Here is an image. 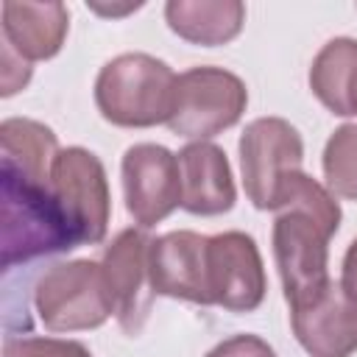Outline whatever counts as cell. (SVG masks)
Listing matches in <instances>:
<instances>
[{
    "instance_id": "obj_1",
    "label": "cell",
    "mask_w": 357,
    "mask_h": 357,
    "mask_svg": "<svg viewBox=\"0 0 357 357\" xmlns=\"http://www.w3.org/2000/svg\"><path fill=\"white\" fill-rule=\"evenodd\" d=\"M337 226L340 206L335 195L307 173H296L273 220V257L290 310L329 287V240Z\"/></svg>"
},
{
    "instance_id": "obj_2",
    "label": "cell",
    "mask_w": 357,
    "mask_h": 357,
    "mask_svg": "<svg viewBox=\"0 0 357 357\" xmlns=\"http://www.w3.org/2000/svg\"><path fill=\"white\" fill-rule=\"evenodd\" d=\"M78 240L50 192L39 181L0 162V251L3 268L75 248Z\"/></svg>"
},
{
    "instance_id": "obj_3",
    "label": "cell",
    "mask_w": 357,
    "mask_h": 357,
    "mask_svg": "<svg viewBox=\"0 0 357 357\" xmlns=\"http://www.w3.org/2000/svg\"><path fill=\"white\" fill-rule=\"evenodd\" d=\"M176 78L178 75L156 56L123 53L100 67L95 81V103L109 123L123 128L167 123Z\"/></svg>"
},
{
    "instance_id": "obj_4",
    "label": "cell",
    "mask_w": 357,
    "mask_h": 357,
    "mask_svg": "<svg viewBox=\"0 0 357 357\" xmlns=\"http://www.w3.org/2000/svg\"><path fill=\"white\" fill-rule=\"evenodd\" d=\"M33 307L50 332L98 329L114 312L103 265L92 259L50 265L33 284Z\"/></svg>"
},
{
    "instance_id": "obj_5",
    "label": "cell",
    "mask_w": 357,
    "mask_h": 357,
    "mask_svg": "<svg viewBox=\"0 0 357 357\" xmlns=\"http://www.w3.org/2000/svg\"><path fill=\"white\" fill-rule=\"evenodd\" d=\"M248 103L245 84L223 67H192L176 78L167 128L187 139H209L231 128Z\"/></svg>"
},
{
    "instance_id": "obj_6",
    "label": "cell",
    "mask_w": 357,
    "mask_h": 357,
    "mask_svg": "<svg viewBox=\"0 0 357 357\" xmlns=\"http://www.w3.org/2000/svg\"><path fill=\"white\" fill-rule=\"evenodd\" d=\"M301 134L282 117H259L240 137V167L248 201L257 209L276 212L290 178L301 173Z\"/></svg>"
},
{
    "instance_id": "obj_7",
    "label": "cell",
    "mask_w": 357,
    "mask_h": 357,
    "mask_svg": "<svg viewBox=\"0 0 357 357\" xmlns=\"http://www.w3.org/2000/svg\"><path fill=\"white\" fill-rule=\"evenodd\" d=\"M50 192L61 206L78 245L100 243L109 229V181L103 162L86 148H64L50 165Z\"/></svg>"
},
{
    "instance_id": "obj_8",
    "label": "cell",
    "mask_w": 357,
    "mask_h": 357,
    "mask_svg": "<svg viewBox=\"0 0 357 357\" xmlns=\"http://www.w3.org/2000/svg\"><path fill=\"white\" fill-rule=\"evenodd\" d=\"M123 192L128 215L151 229L181 206L178 156L156 142H137L123 153Z\"/></svg>"
},
{
    "instance_id": "obj_9",
    "label": "cell",
    "mask_w": 357,
    "mask_h": 357,
    "mask_svg": "<svg viewBox=\"0 0 357 357\" xmlns=\"http://www.w3.org/2000/svg\"><path fill=\"white\" fill-rule=\"evenodd\" d=\"M206 282L212 304L229 312H251L265 298V268L254 237L223 231L206 240Z\"/></svg>"
},
{
    "instance_id": "obj_10",
    "label": "cell",
    "mask_w": 357,
    "mask_h": 357,
    "mask_svg": "<svg viewBox=\"0 0 357 357\" xmlns=\"http://www.w3.org/2000/svg\"><path fill=\"white\" fill-rule=\"evenodd\" d=\"M148 248L151 237L142 229H123L103 251V273L114 301V318L128 335H139L151 312V282H148Z\"/></svg>"
},
{
    "instance_id": "obj_11",
    "label": "cell",
    "mask_w": 357,
    "mask_h": 357,
    "mask_svg": "<svg viewBox=\"0 0 357 357\" xmlns=\"http://www.w3.org/2000/svg\"><path fill=\"white\" fill-rule=\"evenodd\" d=\"M206 240L198 231H167L151 240L148 282L153 296L184 298L192 304H212L206 282Z\"/></svg>"
},
{
    "instance_id": "obj_12",
    "label": "cell",
    "mask_w": 357,
    "mask_h": 357,
    "mask_svg": "<svg viewBox=\"0 0 357 357\" xmlns=\"http://www.w3.org/2000/svg\"><path fill=\"white\" fill-rule=\"evenodd\" d=\"M290 321L296 340L312 357H349L357 351V304L335 282L312 301L290 310Z\"/></svg>"
},
{
    "instance_id": "obj_13",
    "label": "cell",
    "mask_w": 357,
    "mask_h": 357,
    "mask_svg": "<svg viewBox=\"0 0 357 357\" xmlns=\"http://www.w3.org/2000/svg\"><path fill=\"white\" fill-rule=\"evenodd\" d=\"M181 206L192 215H223L234 206L237 190L226 153L212 142H190L178 151Z\"/></svg>"
},
{
    "instance_id": "obj_14",
    "label": "cell",
    "mask_w": 357,
    "mask_h": 357,
    "mask_svg": "<svg viewBox=\"0 0 357 357\" xmlns=\"http://www.w3.org/2000/svg\"><path fill=\"white\" fill-rule=\"evenodd\" d=\"M3 14V42L25 61L53 59L67 36L70 14L59 0L50 3H20L6 0Z\"/></svg>"
},
{
    "instance_id": "obj_15",
    "label": "cell",
    "mask_w": 357,
    "mask_h": 357,
    "mask_svg": "<svg viewBox=\"0 0 357 357\" xmlns=\"http://www.w3.org/2000/svg\"><path fill=\"white\" fill-rule=\"evenodd\" d=\"M165 20L181 39L215 47L240 33L245 6L240 0H170L165 6Z\"/></svg>"
},
{
    "instance_id": "obj_16",
    "label": "cell",
    "mask_w": 357,
    "mask_h": 357,
    "mask_svg": "<svg viewBox=\"0 0 357 357\" xmlns=\"http://www.w3.org/2000/svg\"><path fill=\"white\" fill-rule=\"evenodd\" d=\"M310 86L332 114H357V39H329L312 59Z\"/></svg>"
},
{
    "instance_id": "obj_17",
    "label": "cell",
    "mask_w": 357,
    "mask_h": 357,
    "mask_svg": "<svg viewBox=\"0 0 357 357\" xmlns=\"http://www.w3.org/2000/svg\"><path fill=\"white\" fill-rule=\"evenodd\" d=\"M56 153H59V139L45 123L31 117H8L0 123L3 165H11L31 178L47 181Z\"/></svg>"
},
{
    "instance_id": "obj_18",
    "label": "cell",
    "mask_w": 357,
    "mask_h": 357,
    "mask_svg": "<svg viewBox=\"0 0 357 357\" xmlns=\"http://www.w3.org/2000/svg\"><path fill=\"white\" fill-rule=\"evenodd\" d=\"M326 190L340 198L357 201V123L335 128L324 148Z\"/></svg>"
},
{
    "instance_id": "obj_19",
    "label": "cell",
    "mask_w": 357,
    "mask_h": 357,
    "mask_svg": "<svg viewBox=\"0 0 357 357\" xmlns=\"http://www.w3.org/2000/svg\"><path fill=\"white\" fill-rule=\"evenodd\" d=\"M3 357H92L78 340L61 337H8Z\"/></svg>"
},
{
    "instance_id": "obj_20",
    "label": "cell",
    "mask_w": 357,
    "mask_h": 357,
    "mask_svg": "<svg viewBox=\"0 0 357 357\" xmlns=\"http://www.w3.org/2000/svg\"><path fill=\"white\" fill-rule=\"evenodd\" d=\"M206 357H276L273 349L257 335H234L218 343Z\"/></svg>"
},
{
    "instance_id": "obj_21",
    "label": "cell",
    "mask_w": 357,
    "mask_h": 357,
    "mask_svg": "<svg viewBox=\"0 0 357 357\" xmlns=\"http://www.w3.org/2000/svg\"><path fill=\"white\" fill-rule=\"evenodd\" d=\"M31 78V64L25 59H20L6 42H3V98L14 95L17 89H22Z\"/></svg>"
},
{
    "instance_id": "obj_22",
    "label": "cell",
    "mask_w": 357,
    "mask_h": 357,
    "mask_svg": "<svg viewBox=\"0 0 357 357\" xmlns=\"http://www.w3.org/2000/svg\"><path fill=\"white\" fill-rule=\"evenodd\" d=\"M343 293L357 304V240H351L346 257H343V276H340Z\"/></svg>"
},
{
    "instance_id": "obj_23",
    "label": "cell",
    "mask_w": 357,
    "mask_h": 357,
    "mask_svg": "<svg viewBox=\"0 0 357 357\" xmlns=\"http://www.w3.org/2000/svg\"><path fill=\"white\" fill-rule=\"evenodd\" d=\"M142 3H126V6H100V3H89V8L92 11H98V14H112V17H117V14H128V11H134V8H139Z\"/></svg>"
}]
</instances>
